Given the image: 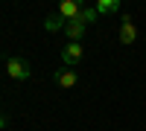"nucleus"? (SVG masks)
Returning a JSON list of instances; mask_svg holds the SVG:
<instances>
[{"label":"nucleus","mask_w":146,"mask_h":131,"mask_svg":"<svg viewBox=\"0 0 146 131\" xmlns=\"http://www.w3.org/2000/svg\"><path fill=\"white\" fill-rule=\"evenodd\" d=\"M85 29H88V23L82 20V15L76 20H67V26H64V35H67V41H82V35Z\"/></svg>","instance_id":"39448f33"},{"label":"nucleus","mask_w":146,"mask_h":131,"mask_svg":"<svg viewBox=\"0 0 146 131\" xmlns=\"http://www.w3.org/2000/svg\"><path fill=\"white\" fill-rule=\"evenodd\" d=\"M64 26H67V20L62 15H47V20H44V29L47 32H58V29L64 32Z\"/></svg>","instance_id":"0eeeda50"},{"label":"nucleus","mask_w":146,"mask_h":131,"mask_svg":"<svg viewBox=\"0 0 146 131\" xmlns=\"http://www.w3.org/2000/svg\"><path fill=\"white\" fill-rule=\"evenodd\" d=\"M58 15H62L64 20H76V18L82 15V6L76 3V0H64V3L58 6Z\"/></svg>","instance_id":"423d86ee"},{"label":"nucleus","mask_w":146,"mask_h":131,"mask_svg":"<svg viewBox=\"0 0 146 131\" xmlns=\"http://www.w3.org/2000/svg\"><path fill=\"white\" fill-rule=\"evenodd\" d=\"M82 53H85V50H82V41H67V44L62 47V53H58V58H62L64 67L73 70V67L82 61Z\"/></svg>","instance_id":"f03ea898"},{"label":"nucleus","mask_w":146,"mask_h":131,"mask_svg":"<svg viewBox=\"0 0 146 131\" xmlns=\"http://www.w3.org/2000/svg\"><path fill=\"white\" fill-rule=\"evenodd\" d=\"M6 73H9L12 82H27L32 76V64L23 55H9L6 58Z\"/></svg>","instance_id":"f257e3e1"},{"label":"nucleus","mask_w":146,"mask_h":131,"mask_svg":"<svg viewBox=\"0 0 146 131\" xmlns=\"http://www.w3.org/2000/svg\"><path fill=\"white\" fill-rule=\"evenodd\" d=\"M53 82H56L58 88L70 90V88H76V85H79V73H76V70H70V67H64V70H56V73H53Z\"/></svg>","instance_id":"20e7f679"},{"label":"nucleus","mask_w":146,"mask_h":131,"mask_svg":"<svg viewBox=\"0 0 146 131\" xmlns=\"http://www.w3.org/2000/svg\"><path fill=\"white\" fill-rule=\"evenodd\" d=\"M117 38H120V44H126V47H131L137 41V26H135V20H131L129 15L120 20V32H117Z\"/></svg>","instance_id":"7ed1b4c3"},{"label":"nucleus","mask_w":146,"mask_h":131,"mask_svg":"<svg viewBox=\"0 0 146 131\" xmlns=\"http://www.w3.org/2000/svg\"><path fill=\"white\" fill-rule=\"evenodd\" d=\"M94 9L100 12V15H114V12H120V0H100Z\"/></svg>","instance_id":"6e6552de"},{"label":"nucleus","mask_w":146,"mask_h":131,"mask_svg":"<svg viewBox=\"0 0 146 131\" xmlns=\"http://www.w3.org/2000/svg\"><path fill=\"white\" fill-rule=\"evenodd\" d=\"M96 18H100V12H96V9H82V20H85V23H96Z\"/></svg>","instance_id":"1a4fd4ad"}]
</instances>
